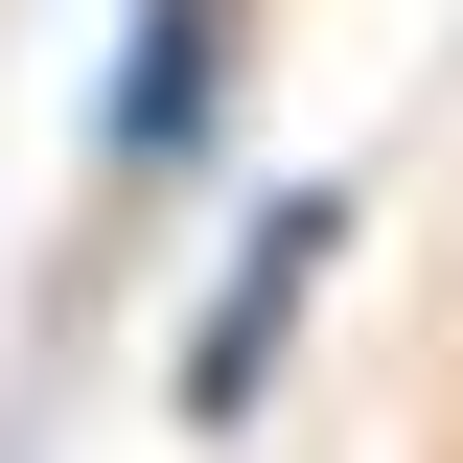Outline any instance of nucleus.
Instances as JSON below:
<instances>
[{"label":"nucleus","mask_w":463,"mask_h":463,"mask_svg":"<svg viewBox=\"0 0 463 463\" xmlns=\"http://www.w3.org/2000/svg\"><path fill=\"white\" fill-rule=\"evenodd\" d=\"M232 93H255V0H116V47H93V185L116 209L209 185Z\"/></svg>","instance_id":"obj_1"},{"label":"nucleus","mask_w":463,"mask_h":463,"mask_svg":"<svg viewBox=\"0 0 463 463\" xmlns=\"http://www.w3.org/2000/svg\"><path fill=\"white\" fill-rule=\"evenodd\" d=\"M347 279V185H279V209L232 232V279H209V325H185V417L209 440H255L279 417V371H301V301Z\"/></svg>","instance_id":"obj_2"}]
</instances>
